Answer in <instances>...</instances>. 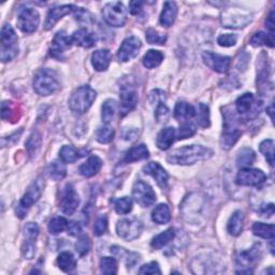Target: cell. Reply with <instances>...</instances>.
Listing matches in <instances>:
<instances>
[{
  "label": "cell",
  "mask_w": 275,
  "mask_h": 275,
  "mask_svg": "<svg viewBox=\"0 0 275 275\" xmlns=\"http://www.w3.org/2000/svg\"><path fill=\"white\" fill-rule=\"evenodd\" d=\"M151 102L152 104H161L162 101L166 100V94L162 90L155 89L151 93Z\"/></svg>",
  "instance_id": "680465c9"
},
{
  "label": "cell",
  "mask_w": 275,
  "mask_h": 275,
  "mask_svg": "<svg viewBox=\"0 0 275 275\" xmlns=\"http://www.w3.org/2000/svg\"><path fill=\"white\" fill-rule=\"evenodd\" d=\"M78 204H80V198L75 192L72 184H67L60 195L59 208L67 215H72L76 211Z\"/></svg>",
  "instance_id": "30bf717a"
},
{
  "label": "cell",
  "mask_w": 275,
  "mask_h": 275,
  "mask_svg": "<svg viewBox=\"0 0 275 275\" xmlns=\"http://www.w3.org/2000/svg\"><path fill=\"white\" fill-rule=\"evenodd\" d=\"M155 116L156 120L158 121V123H166L168 122L169 117H170V110L168 109V107L161 102V104L158 105L156 109L155 112Z\"/></svg>",
  "instance_id": "f907efd6"
},
{
  "label": "cell",
  "mask_w": 275,
  "mask_h": 275,
  "mask_svg": "<svg viewBox=\"0 0 275 275\" xmlns=\"http://www.w3.org/2000/svg\"><path fill=\"white\" fill-rule=\"evenodd\" d=\"M251 21L250 15L237 12H225L222 15V24L227 28H242L245 27Z\"/></svg>",
  "instance_id": "e0dca14e"
},
{
  "label": "cell",
  "mask_w": 275,
  "mask_h": 275,
  "mask_svg": "<svg viewBox=\"0 0 275 275\" xmlns=\"http://www.w3.org/2000/svg\"><path fill=\"white\" fill-rule=\"evenodd\" d=\"M77 9L78 8L72 5H64V6H58V7L53 8V9L49 11L48 17H46V21L44 23V29L45 30L52 29L55 25L57 24V22L64 18L65 15L71 12H76Z\"/></svg>",
  "instance_id": "5bb4252c"
},
{
  "label": "cell",
  "mask_w": 275,
  "mask_h": 275,
  "mask_svg": "<svg viewBox=\"0 0 275 275\" xmlns=\"http://www.w3.org/2000/svg\"><path fill=\"white\" fill-rule=\"evenodd\" d=\"M57 264L61 271L66 273H71L76 268V260L74 256L69 253V251H64L57 258Z\"/></svg>",
  "instance_id": "4dcf8cb0"
},
{
  "label": "cell",
  "mask_w": 275,
  "mask_h": 275,
  "mask_svg": "<svg viewBox=\"0 0 275 275\" xmlns=\"http://www.w3.org/2000/svg\"><path fill=\"white\" fill-rule=\"evenodd\" d=\"M213 155L210 148L202 145H187L177 148L167 157V161L180 166H190L201 160L209 159Z\"/></svg>",
  "instance_id": "6da1fadb"
},
{
  "label": "cell",
  "mask_w": 275,
  "mask_h": 275,
  "mask_svg": "<svg viewBox=\"0 0 275 275\" xmlns=\"http://www.w3.org/2000/svg\"><path fill=\"white\" fill-rule=\"evenodd\" d=\"M143 171L145 174L151 175L156 180V183L158 184L159 187H167L169 180L168 173L158 162H148L143 168Z\"/></svg>",
  "instance_id": "ffe728a7"
},
{
  "label": "cell",
  "mask_w": 275,
  "mask_h": 275,
  "mask_svg": "<svg viewBox=\"0 0 275 275\" xmlns=\"http://www.w3.org/2000/svg\"><path fill=\"white\" fill-rule=\"evenodd\" d=\"M14 107L13 104L10 101H5L2 107V117L3 120L7 121H11L13 120V115H14Z\"/></svg>",
  "instance_id": "11a10c76"
},
{
  "label": "cell",
  "mask_w": 275,
  "mask_h": 275,
  "mask_svg": "<svg viewBox=\"0 0 275 275\" xmlns=\"http://www.w3.org/2000/svg\"><path fill=\"white\" fill-rule=\"evenodd\" d=\"M72 43V39L68 37L65 31H58L53 39L51 55L55 58H60L66 50L71 48Z\"/></svg>",
  "instance_id": "2e32d148"
},
{
  "label": "cell",
  "mask_w": 275,
  "mask_h": 275,
  "mask_svg": "<svg viewBox=\"0 0 275 275\" xmlns=\"http://www.w3.org/2000/svg\"><path fill=\"white\" fill-rule=\"evenodd\" d=\"M139 273L140 274H161V271L159 268V264L155 261H152L150 263H146L141 266Z\"/></svg>",
  "instance_id": "6f0895ef"
},
{
  "label": "cell",
  "mask_w": 275,
  "mask_h": 275,
  "mask_svg": "<svg viewBox=\"0 0 275 275\" xmlns=\"http://www.w3.org/2000/svg\"><path fill=\"white\" fill-rule=\"evenodd\" d=\"M257 108L260 109V106L258 107V104L255 102L254 95L250 93H246L244 95L240 96L235 101V109H237L240 115L249 116V113L251 112H255L257 114Z\"/></svg>",
  "instance_id": "44dd1931"
},
{
  "label": "cell",
  "mask_w": 275,
  "mask_h": 275,
  "mask_svg": "<svg viewBox=\"0 0 275 275\" xmlns=\"http://www.w3.org/2000/svg\"><path fill=\"white\" fill-rule=\"evenodd\" d=\"M138 95L137 91L130 87H123L121 93V115L125 116L137 107Z\"/></svg>",
  "instance_id": "d6986e66"
},
{
  "label": "cell",
  "mask_w": 275,
  "mask_h": 275,
  "mask_svg": "<svg viewBox=\"0 0 275 275\" xmlns=\"http://www.w3.org/2000/svg\"><path fill=\"white\" fill-rule=\"evenodd\" d=\"M143 4H144V3H142V2H131V3L129 4L131 14L137 15L138 13H140V11L142 10V6H143Z\"/></svg>",
  "instance_id": "6125c7cd"
},
{
  "label": "cell",
  "mask_w": 275,
  "mask_h": 275,
  "mask_svg": "<svg viewBox=\"0 0 275 275\" xmlns=\"http://www.w3.org/2000/svg\"><path fill=\"white\" fill-rule=\"evenodd\" d=\"M100 270L104 274H116L117 273V262L114 258L105 257L100 261Z\"/></svg>",
  "instance_id": "f6af8a7d"
},
{
  "label": "cell",
  "mask_w": 275,
  "mask_h": 275,
  "mask_svg": "<svg viewBox=\"0 0 275 275\" xmlns=\"http://www.w3.org/2000/svg\"><path fill=\"white\" fill-rule=\"evenodd\" d=\"M48 172L50 177L54 180H60L62 178H65V176L67 175V169L65 167V164L60 161L51 162L48 168Z\"/></svg>",
  "instance_id": "8d00e7d4"
},
{
  "label": "cell",
  "mask_w": 275,
  "mask_h": 275,
  "mask_svg": "<svg viewBox=\"0 0 275 275\" xmlns=\"http://www.w3.org/2000/svg\"><path fill=\"white\" fill-rule=\"evenodd\" d=\"M153 222L158 225L168 224L171 221V212L167 204H159L152 212Z\"/></svg>",
  "instance_id": "f546056e"
},
{
  "label": "cell",
  "mask_w": 275,
  "mask_h": 275,
  "mask_svg": "<svg viewBox=\"0 0 275 275\" xmlns=\"http://www.w3.org/2000/svg\"><path fill=\"white\" fill-rule=\"evenodd\" d=\"M40 23V15L33 8H22L18 15V26L25 34H33Z\"/></svg>",
  "instance_id": "52a82bcc"
},
{
  "label": "cell",
  "mask_w": 275,
  "mask_h": 275,
  "mask_svg": "<svg viewBox=\"0 0 275 275\" xmlns=\"http://www.w3.org/2000/svg\"><path fill=\"white\" fill-rule=\"evenodd\" d=\"M59 157L62 162L72 163L80 158V155H78V152L74 147L70 145H65L61 147V150L59 152Z\"/></svg>",
  "instance_id": "f35d334b"
},
{
  "label": "cell",
  "mask_w": 275,
  "mask_h": 275,
  "mask_svg": "<svg viewBox=\"0 0 275 275\" xmlns=\"http://www.w3.org/2000/svg\"><path fill=\"white\" fill-rule=\"evenodd\" d=\"M102 15H104V20L110 26L123 27L127 22L128 13L126 7L122 3L115 2L109 3L105 6L104 10H102Z\"/></svg>",
  "instance_id": "5b68a950"
},
{
  "label": "cell",
  "mask_w": 275,
  "mask_h": 275,
  "mask_svg": "<svg viewBox=\"0 0 275 275\" xmlns=\"http://www.w3.org/2000/svg\"><path fill=\"white\" fill-rule=\"evenodd\" d=\"M148 156H150V152H148L146 145L140 144V145L131 147L130 150L126 153L124 162L130 163V162H135L139 160H143L148 158Z\"/></svg>",
  "instance_id": "83f0119b"
},
{
  "label": "cell",
  "mask_w": 275,
  "mask_h": 275,
  "mask_svg": "<svg viewBox=\"0 0 275 275\" xmlns=\"http://www.w3.org/2000/svg\"><path fill=\"white\" fill-rule=\"evenodd\" d=\"M202 58L204 64L218 73H226L231 65L230 57L223 56V55H218L212 52H204L202 54Z\"/></svg>",
  "instance_id": "7c38bea8"
},
{
  "label": "cell",
  "mask_w": 275,
  "mask_h": 275,
  "mask_svg": "<svg viewBox=\"0 0 275 275\" xmlns=\"http://www.w3.org/2000/svg\"><path fill=\"white\" fill-rule=\"evenodd\" d=\"M89 249H90L89 239L86 237V235H83V237H81L80 239H78V241L76 242V244H75L76 253L80 256H84V255H86L88 253Z\"/></svg>",
  "instance_id": "681fc988"
},
{
  "label": "cell",
  "mask_w": 275,
  "mask_h": 275,
  "mask_svg": "<svg viewBox=\"0 0 275 275\" xmlns=\"http://www.w3.org/2000/svg\"><path fill=\"white\" fill-rule=\"evenodd\" d=\"M260 152L264 155V157L270 163V166H274V141L271 139L264 140L260 143Z\"/></svg>",
  "instance_id": "b9f144b4"
},
{
  "label": "cell",
  "mask_w": 275,
  "mask_h": 275,
  "mask_svg": "<svg viewBox=\"0 0 275 275\" xmlns=\"http://www.w3.org/2000/svg\"><path fill=\"white\" fill-rule=\"evenodd\" d=\"M97 97V93L90 86L83 85L76 88L69 99V108L75 114H84L93 106Z\"/></svg>",
  "instance_id": "7a4b0ae2"
},
{
  "label": "cell",
  "mask_w": 275,
  "mask_h": 275,
  "mask_svg": "<svg viewBox=\"0 0 275 275\" xmlns=\"http://www.w3.org/2000/svg\"><path fill=\"white\" fill-rule=\"evenodd\" d=\"M261 213H262L264 216H272V215L274 214V204H273V203H270V204H268V206L262 207Z\"/></svg>",
  "instance_id": "e7e4bbea"
},
{
  "label": "cell",
  "mask_w": 275,
  "mask_h": 275,
  "mask_svg": "<svg viewBox=\"0 0 275 275\" xmlns=\"http://www.w3.org/2000/svg\"><path fill=\"white\" fill-rule=\"evenodd\" d=\"M71 39L74 44L82 46V48H85V49L91 48V46L95 45V42H96L95 35L91 34L90 31H88L85 28H81L74 31Z\"/></svg>",
  "instance_id": "603a6c76"
},
{
  "label": "cell",
  "mask_w": 275,
  "mask_h": 275,
  "mask_svg": "<svg viewBox=\"0 0 275 275\" xmlns=\"http://www.w3.org/2000/svg\"><path fill=\"white\" fill-rule=\"evenodd\" d=\"M102 167V160L97 156H91L80 167V173L85 177L96 175Z\"/></svg>",
  "instance_id": "484cf974"
},
{
  "label": "cell",
  "mask_w": 275,
  "mask_h": 275,
  "mask_svg": "<svg viewBox=\"0 0 275 275\" xmlns=\"http://www.w3.org/2000/svg\"><path fill=\"white\" fill-rule=\"evenodd\" d=\"M196 117H197V123L199 124L200 127L202 128H208L210 127V110L209 107L200 104L198 111H196Z\"/></svg>",
  "instance_id": "60d3db41"
},
{
  "label": "cell",
  "mask_w": 275,
  "mask_h": 275,
  "mask_svg": "<svg viewBox=\"0 0 275 275\" xmlns=\"http://www.w3.org/2000/svg\"><path fill=\"white\" fill-rule=\"evenodd\" d=\"M36 254V241L26 240L23 246V255L26 259H33Z\"/></svg>",
  "instance_id": "9f6ffc18"
},
{
  "label": "cell",
  "mask_w": 275,
  "mask_h": 275,
  "mask_svg": "<svg viewBox=\"0 0 275 275\" xmlns=\"http://www.w3.org/2000/svg\"><path fill=\"white\" fill-rule=\"evenodd\" d=\"M243 227H244V214L241 211H235L230 217L229 222L227 225L228 232H229L232 237H238L243 231Z\"/></svg>",
  "instance_id": "4316f807"
},
{
  "label": "cell",
  "mask_w": 275,
  "mask_h": 275,
  "mask_svg": "<svg viewBox=\"0 0 275 275\" xmlns=\"http://www.w3.org/2000/svg\"><path fill=\"white\" fill-rule=\"evenodd\" d=\"M57 74L51 69H41L34 78V89L40 96H50L59 89Z\"/></svg>",
  "instance_id": "3957f363"
},
{
  "label": "cell",
  "mask_w": 275,
  "mask_h": 275,
  "mask_svg": "<svg viewBox=\"0 0 275 275\" xmlns=\"http://www.w3.org/2000/svg\"><path fill=\"white\" fill-rule=\"evenodd\" d=\"M266 179L264 172L259 169L243 168L235 178V183L240 186H259Z\"/></svg>",
  "instance_id": "8fae6325"
},
{
  "label": "cell",
  "mask_w": 275,
  "mask_h": 275,
  "mask_svg": "<svg viewBox=\"0 0 275 275\" xmlns=\"http://www.w3.org/2000/svg\"><path fill=\"white\" fill-rule=\"evenodd\" d=\"M114 208L117 214L126 215L132 210V200L129 197H123L114 202Z\"/></svg>",
  "instance_id": "ee69618b"
},
{
  "label": "cell",
  "mask_w": 275,
  "mask_h": 275,
  "mask_svg": "<svg viewBox=\"0 0 275 275\" xmlns=\"http://www.w3.org/2000/svg\"><path fill=\"white\" fill-rule=\"evenodd\" d=\"M196 133V127L191 123H184L179 126V129L177 132V139L184 140L187 138L193 137Z\"/></svg>",
  "instance_id": "c3c4849f"
},
{
  "label": "cell",
  "mask_w": 275,
  "mask_h": 275,
  "mask_svg": "<svg viewBox=\"0 0 275 275\" xmlns=\"http://www.w3.org/2000/svg\"><path fill=\"white\" fill-rule=\"evenodd\" d=\"M253 233L259 238L273 240L274 239V225L255 223L253 226Z\"/></svg>",
  "instance_id": "d590c367"
},
{
  "label": "cell",
  "mask_w": 275,
  "mask_h": 275,
  "mask_svg": "<svg viewBox=\"0 0 275 275\" xmlns=\"http://www.w3.org/2000/svg\"><path fill=\"white\" fill-rule=\"evenodd\" d=\"M174 238H175V230L173 229V228H170V229L159 233L158 235H156L151 242V246L154 249H160L163 246H166L168 243L171 242Z\"/></svg>",
  "instance_id": "1f68e13d"
},
{
  "label": "cell",
  "mask_w": 275,
  "mask_h": 275,
  "mask_svg": "<svg viewBox=\"0 0 275 275\" xmlns=\"http://www.w3.org/2000/svg\"><path fill=\"white\" fill-rule=\"evenodd\" d=\"M132 196L136 202L143 208L152 207L156 201V194L154 193L153 188L141 179L137 180L133 185Z\"/></svg>",
  "instance_id": "ba28073f"
},
{
  "label": "cell",
  "mask_w": 275,
  "mask_h": 275,
  "mask_svg": "<svg viewBox=\"0 0 275 275\" xmlns=\"http://www.w3.org/2000/svg\"><path fill=\"white\" fill-rule=\"evenodd\" d=\"M112 55L109 50H98L91 55V64L97 71H105L111 64Z\"/></svg>",
  "instance_id": "7402d4cb"
},
{
  "label": "cell",
  "mask_w": 275,
  "mask_h": 275,
  "mask_svg": "<svg viewBox=\"0 0 275 275\" xmlns=\"http://www.w3.org/2000/svg\"><path fill=\"white\" fill-rule=\"evenodd\" d=\"M18 35L11 25L6 24L2 29V60L4 62L12 60L19 53Z\"/></svg>",
  "instance_id": "277c9868"
},
{
  "label": "cell",
  "mask_w": 275,
  "mask_h": 275,
  "mask_svg": "<svg viewBox=\"0 0 275 275\" xmlns=\"http://www.w3.org/2000/svg\"><path fill=\"white\" fill-rule=\"evenodd\" d=\"M141 48H142V43L137 37H128L123 41L122 45L119 49L117 53V57L123 62L129 61L132 58L137 57Z\"/></svg>",
  "instance_id": "4fadbf2b"
},
{
  "label": "cell",
  "mask_w": 275,
  "mask_h": 275,
  "mask_svg": "<svg viewBox=\"0 0 275 275\" xmlns=\"http://www.w3.org/2000/svg\"><path fill=\"white\" fill-rule=\"evenodd\" d=\"M256 159V154L251 148L244 147L238 153L237 164L241 168H248L254 163Z\"/></svg>",
  "instance_id": "d6a6232c"
},
{
  "label": "cell",
  "mask_w": 275,
  "mask_h": 275,
  "mask_svg": "<svg viewBox=\"0 0 275 275\" xmlns=\"http://www.w3.org/2000/svg\"><path fill=\"white\" fill-rule=\"evenodd\" d=\"M26 146H27V150L31 156L37 155L39 150H40V146H41L40 136H39L38 133H33V135H31L30 138L28 139Z\"/></svg>",
  "instance_id": "7dc6e473"
},
{
  "label": "cell",
  "mask_w": 275,
  "mask_h": 275,
  "mask_svg": "<svg viewBox=\"0 0 275 275\" xmlns=\"http://www.w3.org/2000/svg\"><path fill=\"white\" fill-rule=\"evenodd\" d=\"M250 45L255 46H269V48H273L274 46V35L272 34H265L263 31H259L256 33L250 39Z\"/></svg>",
  "instance_id": "e575fe53"
},
{
  "label": "cell",
  "mask_w": 275,
  "mask_h": 275,
  "mask_svg": "<svg viewBox=\"0 0 275 275\" xmlns=\"http://www.w3.org/2000/svg\"><path fill=\"white\" fill-rule=\"evenodd\" d=\"M108 228V218L106 215H101L97 218L95 227H94V233H95L97 237L104 234L107 231Z\"/></svg>",
  "instance_id": "f5cc1de1"
},
{
  "label": "cell",
  "mask_w": 275,
  "mask_h": 275,
  "mask_svg": "<svg viewBox=\"0 0 275 275\" xmlns=\"http://www.w3.org/2000/svg\"><path fill=\"white\" fill-rule=\"evenodd\" d=\"M142 230L143 224L137 218H124L121 219L116 225L117 234L126 241H131L139 238Z\"/></svg>",
  "instance_id": "8992f818"
},
{
  "label": "cell",
  "mask_w": 275,
  "mask_h": 275,
  "mask_svg": "<svg viewBox=\"0 0 275 275\" xmlns=\"http://www.w3.org/2000/svg\"><path fill=\"white\" fill-rule=\"evenodd\" d=\"M114 135L115 132L113 130L112 127H110L108 125L101 126V127L98 128L97 132H96V139L98 142L102 143V144H107L110 143L111 141L114 139Z\"/></svg>",
  "instance_id": "ab89813d"
},
{
  "label": "cell",
  "mask_w": 275,
  "mask_h": 275,
  "mask_svg": "<svg viewBox=\"0 0 275 275\" xmlns=\"http://www.w3.org/2000/svg\"><path fill=\"white\" fill-rule=\"evenodd\" d=\"M196 115V109L184 101H178L174 108V117L179 122H185L193 119Z\"/></svg>",
  "instance_id": "f1b7e54d"
},
{
  "label": "cell",
  "mask_w": 275,
  "mask_h": 275,
  "mask_svg": "<svg viewBox=\"0 0 275 275\" xmlns=\"http://www.w3.org/2000/svg\"><path fill=\"white\" fill-rule=\"evenodd\" d=\"M68 233H70L71 235H78L82 232V227L81 225L76 223V222H71L68 225Z\"/></svg>",
  "instance_id": "91938a15"
},
{
  "label": "cell",
  "mask_w": 275,
  "mask_h": 275,
  "mask_svg": "<svg viewBox=\"0 0 275 275\" xmlns=\"http://www.w3.org/2000/svg\"><path fill=\"white\" fill-rule=\"evenodd\" d=\"M163 60V54L160 51H156V50H150L145 55L142 59L143 66L148 68V69H153L158 67Z\"/></svg>",
  "instance_id": "836d02e7"
},
{
  "label": "cell",
  "mask_w": 275,
  "mask_h": 275,
  "mask_svg": "<svg viewBox=\"0 0 275 275\" xmlns=\"http://www.w3.org/2000/svg\"><path fill=\"white\" fill-rule=\"evenodd\" d=\"M176 138V132L173 127H167L163 128L157 136L156 143L159 150L167 151L170 148V146L173 144L174 140Z\"/></svg>",
  "instance_id": "d4e9b609"
},
{
  "label": "cell",
  "mask_w": 275,
  "mask_h": 275,
  "mask_svg": "<svg viewBox=\"0 0 275 275\" xmlns=\"http://www.w3.org/2000/svg\"><path fill=\"white\" fill-rule=\"evenodd\" d=\"M241 135V130L235 127L234 122L232 120L230 122L226 121L225 131L223 132V136L221 139L222 147L224 150H229V148H231L235 143H237V141L239 140Z\"/></svg>",
  "instance_id": "ac0fdd59"
},
{
  "label": "cell",
  "mask_w": 275,
  "mask_h": 275,
  "mask_svg": "<svg viewBox=\"0 0 275 275\" xmlns=\"http://www.w3.org/2000/svg\"><path fill=\"white\" fill-rule=\"evenodd\" d=\"M274 10H272L269 14V17L266 18V21H265V27L268 28V30L270 31V34H274Z\"/></svg>",
  "instance_id": "94428289"
},
{
  "label": "cell",
  "mask_w": 275,
  "mask_h": 275,
  "mask_svg": "<svg viewBox=\"0 0 275 275\" xmlns=\"http://www.w3.org/2000/svg\"><path fill=\"white\" fill-rule=\"evenodd\" d=\"M138 135V131L136 129H125L124 132H123V138L125 140H129V141H132V140H135L136 137Z\"/></svg>",
  "instance_id": "be15d7a7"
},
{
  "label": "cell",
  "mask_w": 275,
  "mask_h": 275,
  "mask_svg": "<svg viewBox=\"0 0 275 275\" xmlns=\"http://www.w3.org/2000/svg\"><path fill=\"white\" fill-rule=\"evenodd\" d=\"M24 232H25L26 240L36 241L37 238H38V235H39V232H40V230H39V227H38L37 224H35V223H28L25 226Z\"/></svg>",
  "instance_id": "db71d44e"
},
{
  "label": "cell",
  "mask_w": 275,
  "mask_h": 275,
  "mask_svg": "<svg viewBox=\"0 0 275 275\" xmlns=\"http://www.w3.org/2000/svg\"><path fill=\"white\" fill-rule=\"evenodd\" d=\"M146 41L150 44H164V42L167 41V37L164 35L159 34L158 31L150 28L146 31Z\"/></svg>",
  "instance_id": "bcb514c9"
},
{
  "label": "cell",
  "mask_w": 275,
  "mask_h": 275,
  "mask_svg": "<svg viewBox=\"0 0 275 275\" xmlns=\"http://www.w3.org/2000/svg\"><path fill=\"white\" fill-rule=\"evenodd\" d=\"M116 108H117V104L113 99H108L105 101V104L102 105L101 117H102V121H104L106 124H109L112 121L116 112Z\"/></svg>",
  "instance_id": "74e56055"
},
{
  "label": "cell",
  "mask_w": 275,
  "mask_h": 275,
  "mask_svg": "<svg viewBox=\"0 0 275 275\" xmlns=\"http://www.w3.org/2000/svg\"><path fill=\"white\" fill-rule=\"evenodd\" d=\"M177 15V6L173 2H166L160 14L159 22L164 27H170L175 22Z\"/></svg>",
  "instance_id": "cb8c5ba5"
},
{
  "label": "cell",
  "mask_w": 275,
  "mask_h": 275,
  "mask_svg": "<svg viewBox=\"0 0 275 275\" xmlns=\"http://www.w3.org/2000/svg\"><path fill=\"white\" fill-rule=\"evenodd\" d=\"M237 41H238V37L230 34L221 35L217 38V43L221 46H224V48H230V46L235 45Z\"/></svg>",
  "instance_id": "816d5d0a"
},
{
  "label": "cell",
  "mask_w": 275,
  "mask_h": 275,
  "mask_svg": "<svg viewBox=\"0 0 275 275\" xmlns=\"http://www.w3.org/2000/svg\"><path fill=\"white\" fill-rule=\"evenodd\" d=\"M68 221L64 217H55L49 224V231L51 234H58L68 228Z\"/></svg>",
  "instance_id": "7bdbcfd3"
},
{
  "label": "cell",
  "mask_w": 275,
  "mask_h": 275,
  "mask_svg": "<svg viewBox=\"0 0 275 275\" xmlns=\"http://www.w3.org/2000/svg\"><path fill=\"white\" fill-rule=\"evenodd\" d=\"M41 193V185L39 184L38 180H36V182H34L28 187L26 194L23 196V198L21 199L17 208V214L20 218L25 217L28 210L34 206V203H36L39 200V198H40Z\"/></svg>",
  "instance_id": "9c48e42d"
},
{
  "label": "cell",
  "mask_w": 275,
  "mask_h": 275,
  "mask_svg": "<svg viewBox=\"0 0 275 275\" xmlns=\"http://www.w3.org/2000/svg\"><path fill=\"white\" fill-rule=\"evenodd\" d=\"M261 250L258 245H255L248 250H243L237 256V263L242 268L246 269L247 271H251L249 268H254V265L260 260Z\"/></svg>",
  "instance_id": "9a60e30c"
}]
</instances>
